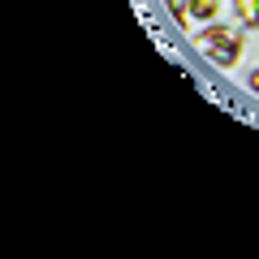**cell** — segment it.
<instances>
[{"label":"cell","instance_id":"cell-2","mask_svg":"<svg viewBox=\"0 0 259 259\" xmlns=\"http://www.w3.org/2000/svg\"><path fill=\"white\" fill-rule=\"evenodd\" d=\"M233 9H238L242 26H250V30L259 26V0H233Z\"/></svg>","mask_w":259,"mask_h":259},{"label":"cell","instance_id":"cell-1","mask_svg":"<svg viewBox=\"0 0 259 259\" xmlns=\"http://www.w3.org/2000/svg\"><path fill=\"white\" fill-rule=\"evenodd\" d=\"M199 44V52L207 56V61L216 65V69H229L233 61H238V30H225V26H207L203 35L194 39Z\"/></svg>","mask_w":259,"mask_h":259},{"label":"cell","instance_id":"cell-4","mask_svg":"<svg viewBox=\"0 0 259 259\" xmlns=\"http://www.w3.org/2000/svg\"><path fill=\"white\" fill-rule=\"evenodd\" d=\"M168 13H173L177 22H186V13H190V0H168Z\"/></svg>","mask_w":259,"mask_h":259},{"label":"cell","instance_id":"cell-5","mask_svg":"<svg viewBox=\"0 0 259 259\" xmlns=\"http://www.w3.org/2000/svg\"><path fill=\"white\" fill-rule=\"evenodd\" d=\"M250 91H259V69H255V74H250Z\"/></svg>","mask_w":259,"mask_h":259},{"label":"cell","instance_id":"cell-3","mask_svg":"<svg viewBox=\"0 0 259 259\" xmlns=\"http://www.w3.org/2000/svg\"><path fill=\"white\" fill-rule=\"evenodd\" d=\"M216 9H221V0H190L194 18H216Z\"/></svg>","mask_w":259,"mask_h":259}]
</instances>
